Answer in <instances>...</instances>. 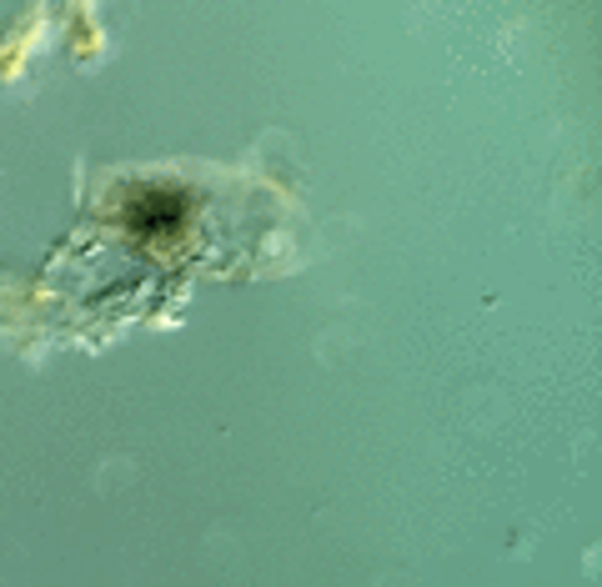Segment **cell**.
<instances>
[{"label": "cell", "instance_id": "1", "mask_svg": "<svg viewBox=\"0 0 602 587\" xmlns=\"http://www.w3.org/2000/svg\"><path fill=\"white\" fill-rule=\"evenodd\" d=\"M176 221H181V201L176 196L151 191L141 207H131V227H141V231H171Z\"/></svg>", "mask_w": 602, "mask_h": 587}]
</instances>
